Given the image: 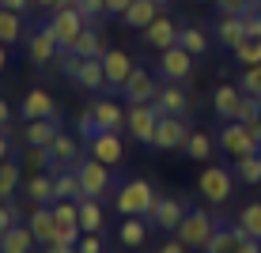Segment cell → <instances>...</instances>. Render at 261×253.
<instances>
[{
  "label": "cell",
  "mask_w": 261,
  "mask_h": 253,
  "mask_svg": "<svg viewBox=\"0 0 261 253\" xmlns=\"http://www.w3.org/2000/svg\"><path fill=\"white\" fill-rule=\"evenodd\" d=\"M186 212H190V204H186L182 196H159L155 208H151V215H148V223L159 227V231H167V234H174L178 223L186 219Z\"/></svg>",
  "instance_id": "5bb4252c"
},
{
  "label": "cell",
  "mask_w": 261,
  "mask_h": 253,
  "mask_svg": "<svg viewBox=\"0 0 261 253\" xmlns=\"http://www.w3.org/2000/svg\"><path fill=\"white\" fill-rule=\"evenodd\" d=\"M231 57H235L242 68H254V65H261V42H257V38H242L239 46L231 49Z\"/></svg>",
  "instance_id": "f35d334b"
},
{
  "label": "cell",
  "mask_w": 261,
  "mask_h": 253,
  "mask_svg": "<svg viewBox=\"0 0 261 253\" xmlns=\"http://www.w3.org/2000/svg\"><path fill=\"white\" fill-rule=\"evenodd\" d=\"M231 170H235V182L261 185V151H254V155H246V159H235V162H231Z\"/></svg>",
  "instance_id": "d590c367"
},
{
  "label": "cell",
  "mask_w": 261,
  "mask_h": 253,
  "mask_svg": "<svg viewBox=\"0 0 261 253\" xmlns=\"http://www.w3.org/2000/svg\"><path fill=\"white\" fill-rule=\"evenodd\" d=\"M246 129H250V136H254V144H257V151H261V117H257V121H250Z\"/></svg>",
  "instance_id": "680465c9"
},
{
  "label": "cell",
  "mask_w": 261,
  "mask_h": 253,
  "mask_svg": "<svg viewBox=\"0 0 261 253\" xmlns=\"http://www.w3.org/2000/svg\"><path fill=\"white\" fill-rule=\"evenodd\" d=\"M197 4H212V0H197Z\"/></svg>",
  "instance_id": "94428289"
},
{
  "label": "cell",
  "mask_w": 261,
  "mask_h": 253,
  "mask_svg": "<svg viewBox=\"0 0 261 253\" xmlns=\"http://www.w3.org/2000/svg\"><path fill=\"white\" fill-rule=\"evenodd\" d=\"M53 114H57V106H53L49 91L31 87V91L23 95V102H19V117H23V121H42V117H53Z\"/></svg>",
  "instance_id": "d6986e66"
},
{
  "label": "cell",
  "mask_w": 261,
  "mask_h": 253,
  "mask_svg": "<svg viewBox=\"0 0 261 253\" xmlns=\"http://www.w3.org/2000/svg\"><path fill=\"white\" fill-rule=\"evenodd\" d=\"M27 227L34 231L38 246H49V242H57V219H53V204H38V208L31 212V219H27Z\"/></svg>",
  "instance_id": "7402d4cb"
},
{
  "label": "cell",
  "mask_w": 261,
  "mask_h": 253,
  "mask_svg": "<svg viewBox=\"0 0 261 253\" xmlns=\"http://www.w3.org/2000/svg\"><path fill=\"white\" fill-rule=\"evenodd\" d=\"M8 125H12V106L8 98H0V132H8Z\"/></svg>",
  "instance_id": "f907efd6"
},
{
  "label": "cell",
  "mask_w": 261,
  "mask_h": 253,
  "mask_svg": "<svg viewBox=\"0 0 261 253\" xmlns=\"http://www.w3.org/2000/svg\"><path fill=\"white\" fill-rule=\"evenodd\" d=\"M72 53H76V57H102V53H106V38H102V31L87 23L84 31H80V38H76V46H72Z\"/></svg>",
  "instance_id": "4dcf8cb0"
},
{
  "label": "cell",
  "mask_w": 261,
  "mask_h": 253,
  "mask_svg": "<svg viewBox=\"0 0 261 253\" xmlns=\"http://www.w3.org/2000/svg\"><path fill=\"white\" fill-rule=\"evenodd\" d=\"M190 125H186V117H170V114H159V125H155V140H151V148L155 151H182L186 140H190Z\"/></svg>",
  "instance_id": "ba28073f"
},
{
  "label": "cell",
  "mask_w": 261,
  "mask_h": 253,
  "mask_svg": "<svg viewBox=\"0 0 261 253\" xmlns=\"http://www.w3.org/2000/svg\"><path fill=\"white\" fill-rule=\"evenodd\" d=\"M159 193L151 189L148 178H114V212L121 215H144L148 219L151 208H155Z\"/></svg>",
  "instance_id": "6da1fadb"
},
{
  "label": "cell",
  "mask_w": 261,
  "mask_h": 253,
  "mask_svg": "<svg viewBox=\"0 0 261 253\" xmlns=\"http://www.w3.org/2000/svg\"><path fill=\"white\" fill-rule=\"evenodd\" d=\"M155 125H159V110H155V102L129 106V110H125V132H129L133 140L148 144V148H151V140H155Z\"/></svg>",
  "instance_id": "9c48e42d"
},
{
  "label": "cell",
  "mask_w": 261,
  "mask_h": 253,
  "mask_svg": "<svg viewBox=\"0 0 261 253\" xmlns=\"http://www.w3.org/2000/svg\"><path fill=\"white\" fill-rule=\"evenodd\" d=\"M129 4H133V0H106V15H121Z\"/></svg>",
  "instance_id": "9f6ffc18"
},
{
  "label": "cell",
  "mask_w": 261,
  "mask_h": 253,
  "mask_svg": "<svg viewBox=\"0 0 261 253\" xmlns=\"http://www.w3.org/2000/svg\"><path fill=\"white\" fill-rule=\"evenodd\" d=\"M42 253H80V249L68 246V242H49V246H42Z\"/></svg>",
  "instance_id": "f5cc1de1"
},
{
  "label": "cell",
  "mask_w": 261,
  "mask_h": 253,
  "mask_svg": "<svg viewBox=\"0 0 261 253\" xmlns=\"http://www.w3.org/2000/svg\"><path fill=\"white\" fill-rule=\"evenodd\" d=\"M68 79H72V83H76V87H84V91H102V87H106L102 57H80Z\"/></svg>",
  "instance_id": "9a60e30c"
},
{
  "label": "cell",
  "mask_w": 261,
  "mask_h": 253,
  "mask_svg": "<svg viewBox=\"0 0 261 253\" xmlns=\"http://www.w3.org/2000/svg\"><path fill=\"white\" fill-rule=\"evenodd\" d=\"M148 227H151V223L144 219V215H125L121 227H118L121 246H125V249H140L144 242H148Z\"/></svg>",
  "instance_id": "83f0119b"
},
{
  "label": "cell",
  "mask_w": 261,
  "mask_h": 253,
  "mask_svg": "<svg viewBox=\"0 0 261 253\" xmlns=\"http://www.w3.org/2000/svg\"><path fill=\"white\" fill-rule=\"evenodd\" d=\"M239 87H242V95H254V98H261V65H254V68H242Z\"/></svg>",
  "instance_id": "7bdbcfd3"
},
{
  "label": "cell",
  "mask_w": 261,
  "mask_h": 253,
  "mask_svg": "<svg viewBox=\"0 0 261 253\" xmlns=\"http://www.w3.org/2000/svg\"><path fill=\"white\" fill-rule=\"evenodd\" d=\"M87 155H95L98 162H106V166H118V162L125 159V140L121 132H110V129H98L91 140H87Z\"/></svg>",
  "instance_id": "4fadbf2b"
},
{
  "label": "cell",
  "mask_w": 261,
  "mask_h": 253,
  "mask_svg": "<svg viewBox=\"0 0 261 253\" xmlns=\"http://www.w3.org/2000/svg\"><path fill=\"white\" fill-rule=\"evenodd\" d=\"M178 34H182V23L178 19H170V15H159V19H151L148 26L140 31V42L148 49H170V46H178Z\"/></svg>",
  "instance_id": "7c38bea8"
},
{
  "label": "cell",
  "mask_w": 261,
  "mask_h": 253,
  "mask_svg": "<svg viewBox=\"0 0 261 253\" xmlns=\"http://www.w3.org/2000/svg\"><path fill=\"white\" fill-rule=\"evenodd\" d=\"M239 102H242V87L239 83H220V87H216V95H212V110H216L220 121H235Z\"/></svg>",
  "instance_id": "603a6c76"
},
{
  "label": "cell",
  "mask_w": 261,
  "mask_h": 253,
  "mask_svg": "<svg viewBox=\"0 0 261 253\" xmlns=\"http://www.w3.org/2000/svg\"><path fill=\"white\" fill-rule=\"evenodd\" d=\"M257 8H261V0H257Z\"/></svg>",
  "instance_id": "be15d7a7"
},
{
  "label": "cell",
  "mask_w": 261,
  "mask_h": 253,
  "mask_svg": "<svg viewBox=\"0 0 261 253\" xmlns=\"http://www.w3.org/2000/svg\"><path fill=\"white\" fill-rule=\"evenodd\" d=\"M72 8H76L80 15H84V23H98L106 15V0H72Z\"/></svg>",
  "instance_id": "60d3db41"
},
{
  "label": "cell",
  "mask_w": 261,
  "mask_h": 253,
  "mask_svg": "<svg viewBox=\"0 0 261 253\" xmlns=\"http://www.w3.org/2000/svg\"><path fill=\"white\" fill-rule=\"evenodd\" d=\"M19 219H23L19 204H15V201H0V234H8Z\"/></svg>",
  "instance_id": "f6af8a7d"
},
{
  "label": "cell",
  "mask_w": 261,
  "mask_h": 253,
  "mask_svg": "<svg viewBox=\"0 0 261 253\" xmlns=\"http://www.w3.org/2000/svg\"><path fill=\"white\" fill-rule=\"evenodd\" d=\"M216 15H246L257 8V0H212Z\"/></svg>",
  "instance_id": "b9f144b4"
},
{
  "label": "cell",
  "mask_w": 261,
  "mask_h": 253,
  "mask_svg": "<svg viewBox=\"0 0 261 253\" xmlns=\"http://www.w3.org/2000/svg\"><path fill=\"white\" fill-rule=\"evenodd\" d=\"M155 253H190V246H182L178 238H170V242H163V246H159Z\"/></svg>",
  "instance_id": "816d5d0a"
},
{
  "label": "cell",
  "mask_w": 261,
  "mask_h": 253,
  "mask_svg": "<svg viewBox=\"0 0 261 253\" xmlns=\"http://www.w3.org/2000/svg\"><path fill=\"white\" fill-rule=\"evenodd\" d=\"M19 174H23V162L15 155L0 162V201H15V193H19Z\"/></svg>",
  "instance_id": "d6a6232c"
},
{
  "label": "cell",
  "mask_w": 261,
  "mask_h": 253,
  "mask_svg": "<svg viewBox=\"0 0 261 253\" xmlns=\"http://www.w3.org/2000/svg\"><path fill=\"white\" fill-rule=\"evenodd\" d=\"M38 249V238L27 223H15L8 234H0V253H34Z\"/></svg>",
  "instance_id": "d4e9b609"
},
{
  "label": "cell",
  "mask_w": 261,
  "mask_h": 253,
  "mask_svg": "<svg viewBox=\"0 0 261 253\" xmlns=\"http://www.w3.org/2000/svg\"><path fill=\"white\" fill-rule=\"evenodd\" d=\"M34 0H0V8H8V12H19V15H27V8H31Z\"/></svg>",
  "instance_id": "681fc988"
},
{
  "label": "cell",
  "mask_w": 261,
  "mask_h": 253,
  "mask_svg": "<svg viewBox=\"0 0 261 253\" xmlns=\"http://www.w3.org/2000/svg\"><path fill=\"white\" fill-rule=\"evenodd\" d=\"M4 68H8V46L0 42V72H4Z\"/></svg>",
  "instance_id": "91938a15"
},
{
  "label": "cell",
  "mask_w": 261,
  "mask_h": 253,
  "mask_svg": "<svg viewBox=\"0 0 261 253\" xmlns=\"http://www.w3.org/2000/svg\"><path fill=\"white\" fill-rule=\"evenodd\" d=\"M159 79L163 83H186L193 79V53H186L182 46H170L159 53Z\"/></svg>",
  "instance_id": "8fae6325"
},
{
  "label": "cell",
  "mask_w": 261,
  "mask_h": 253,
  "mask_svg": "<svg viewBox=\"0 0 261 253\" xmlns=\"http://www.w3.org/2000/svg\"><path fill=\"white\" fill-rule=\"evenodd\" d=\"M76 174H80V189H84V196H91V201H102V196L114 193V174L106 162H98L95 155H84L76 162Z\"/></svg>",
  "instance_id": "3957f363"
},
{
  "label": "cell",
  "mask_w": 261,
  "mask_h": 253,
  "mask_svg": "<svg viewBox=\"0 0 261 253\" xmlns=\"http://www.w3.org/2000/svg\"><path fill=\"white\" fill-rule=\"evenodd\" d=\"M257 117H261V98H254V95H242V102H239V114H235V121L250 125V121H257Z\"/></svg>",
  "instance_id": "ee69618b"
},
{
  "label": "cell",
  "mask_w": 261,
  "mask_h": 253,
  "mask_svg": "<svg viewBox=\"0 0 261 253\" xmlns=\"http://www.w3.org/2000/svg\"><path fill=\"white\" fill-rule=\"evenodd\" d=\"M242 19H246V38H257V42H261V8L246 12Z\"/></svg>",
  "instance_id": "bcb514c9"
},
{
  "label": "cell",
  "mask_w": 261,
  "mask_h": 253,
  "mask_svg": "<svg viewBox=\"0 0 261 253\" xmlns=\"http://www.w3.org/2000/svg\"><path fill=\"white\" fill-rule=\"evenodd\" d=\"M133 68L137 65H133V57L125 49H106L102 53V72H106V87H110V91H118L125 79H129Z\"/></svg>",
  "instance_id": "e0dca14e"
},
{
  "label": "cell",
  "mask_w": 261,
  "mask_h": 253,
  "mask_svg": "<svg viewBox=\"0 0 261 253\" xmlns=\"http://www.w3.org/2000/svg\"><path fill=\"white\" fill-rule=\"evenodd\" d=\"M235 170L231 166H204L201 178H197V193H201L204 204H227L231 193H235Z\"/></svg>",
  "instance_id": "7a4b0ae2"
},
{
  "label": "cell",
  "mask_w": 261,
  "mask_h": 253,
  "mask_svg": "<svg viewBox=\"0 0 261 253\" xmlns=\"http://www.w3.org/2000/svg\"><path fill=\"white\" fill-rule=\"evenodd\" d=\"M49 31H53V38H57V46H61V53H72V46H76V38H80V31H84V15L76 12L72 4H65V8H57V12H49Z\"/></svg>",
  "instance_id": "5b68a950"
},
{
  "label": "cell",
  "mask_w": 261,
  "mask_h": 253,
  "mask_svg": "<svg viewBox=\"0 0 261 253\" xmlns=\"http://www.w3.org/2000/svg\"><path fill=\"white\" fill-rule=\"evenodd\" d=\"M27 57H31L34 68H46L49 61L61 57V46H57V38H53L49 23H38L31 34H27Z\"/></svg>",
  "instance_id": "30bf717a"
},
{
  "label": "cell",
  "mask_w": 261,
  "mask_h": 253,
  "mask_svg": "<svg viewBox=\"0 0 261 253\" xmlns=\"http://www.w3.org/2000/svg\"><path fill=\"white\" fill-rule=\"evenodd\" d=\"M12 159V140H8V132H0V162Z\"/></svg>",
  "instance_id": "6f0895ef"
},
{
  "label": "cell",
  "mask_w": 261,
  "mask_h": 253,
  "mask_svg": "<svg viewBox=\"0 0 261 253\" xmlns=\"http://www.w3.org/2000/svg\"><path fill=\"white\" fill-rule=\"evenodd\" d=\"M65 4H72V0H34V8H42V12H57Z\"/></svg>",
  "instance_id": "11a10c76"
},
{
  "label": "cell",
  "mask_w": 261,
  "mask_h": 253,
  "mask_svg": "<svg viewBox=\"0 0 261 253\" xmlns=\"http://www.w3.org/2000/svg\"><path fill=\"white\" fill-rule=\"evenodd\" d=\"M95 132H98V125H95V114H91V110H87V114H80V136H84V144L91 140Z\"/></svg>",
  "instance_id": "c3c4849f"
},
{
  "label": "cell",
  "mask_w": 261,
  "mask_h": 253,
  "mask_svg": "<svg viewBox=\"0 0 261 253\" xmlns=\"http://www.w3.org/2000/svg\"><path fill=\"white\" fill-rule=\"evenodd\" d=\"M242 38H246V19H242V15H220V23H216V42H220L223 49H235Z\"/></svg>",
  "instance_id": "f1b7e54d"
},
{
  "label": "cell",
  "mask_w": 261,
  "mask_h": 253,
  "mask_svg": "<svg viewBox=\"0 0 261 253\" xmlns=\"http://www.w3.org/2000/svg\"><path fill=\"white\" fill-rule=\"evenodd\" d=\"M91 114H95L98 129H110V132H121L125 129V110L114 102V98H98V102L91 106Z\"/></svg>",
  "instance_id": "4316f807"
},
{
  "label": "cell",
  "mask_w": 261,
  "mask_h": 253,
  "mask_svg": "<svg viewBox=\"0 0 261 253\" xmlns=\"http://www.w3.org/2000/svg\"><path fill=\"white\" fill-rule=\"evenodd\" d=\"M61 132V121L57 114L53 117H42V121H27V132H23V148H49Z\"/></svg>",
  "instance_id": "ffe728a7"
},
{
  "label": "cell",
  "mask_w": 261,
  "mask_h": 253,
  "mask_svg": "<svg viewBox=\"0 0 261 253\" xmlns=\"http://www.w3.org/2000/svg\"><path fill=\"white\" fill-rule=\"evenodd\" d=\"M159 4H170V0H159Z\"/></svg>",
  "instance_id": "6125c7cd"
},
{
  "label": "cell",
  "mask_w": 261,
  "mask_h": 253,
  "mask_svg": "<svg viewBox=\"0 0 261 253\" xmlns=\"http://www.w3.org/2000/svg\"><path fill=\"white\" fill-rule=\"evenodd\" d=\"M118 95L125 98L129 106H144V102H155V95H159V79L151 76L144 65H137L129 72V79L118 87Z\"/></svg>",
  "instance_id": "52a82bcc"
},
{
  "label": "cell",
  "mask_w": 261,
  "mask_h": 253,
  "mask_svg": "<svg viewBox=\"0 0 261 253\" xmlns=\"http://www.w3.org/2000/svg\"><path fill=\"white\" fill-rule=\"evenodd\" d=\"M235 253H261V238H242Z\"/></svg>",
  "instance_id": "db71d44e"
},
{
  "label": "cell",
  "mask_w": 261,
  "mask_h": 253,
  "mask_svg": "<svg viewBox=\"0 0 261 253\" xmlns=\"http://www.w3.org/2000/svg\"><path fill=\"white\" fill-rule=\"evenodd\" d=\"M212 151H216V140H212L204 129H193L190 140H186V148H182V155L190 159V162H208Z\"/></svg>",
  "instance_id": "1f68e13d"
},
{
  "label": "cell",
  "mask_w": 261,
  "mask_h": 253,
  "mask_svg": "<svg viewBox=\"0 0 261 253\" xmlns=\"http://www.w3.org/2000/svg\"><path fill=\"white\" fill-rule=\"evenodd\" d=\"M23 193H27V201H31L34 208H38V204H53V201H57V193H53V174H49V170H46V174H27Z\"/></svg>",
  "instance_id": "484cf974"
},
{
  "label": "cell",
  "mask_w": 261,
  "mask_h": 253,
  "mask_svg": "<svg viewBox=\"0 0 261 253\" xmlns=\"http://www.w3.org/2000/svg\"><path fill=\"white\" fill-rule=\"evenodd\" d=\"M27 38V23L19 12H8V8H0V42L4 46H15V42Z\"/></svg>",
  "instance_id": "836d02e7"
},
{
  "label": "cell",
  "mask_w": 261,
  "mask_h": 253,
  "mask_svg": "<svg viewBox=\"0 0 261 253\" xmlns=\"http://www.w3.org/2000/svg\"><path fill=\"white\" fill-rule=\"evenodd\" d=\"M80 253H102V234H84V238L76 242Z\"/></svg>",
  "instance_id": "7dc6e473"
},
{
  "label": "cell",
  "mask_w": 261,
  "mask_h": 253,
  "mask_svg": "<svg viewBox=\"0 0 261 253\" xmlns=\"http://www.w3.org/2000/svg\"><path fill=\"white\" fill-rule=\"evenodd\" d=\"M80 159H84V155H80V140H72L68 132H57V140L49 144V162H53V170H72Z\"/></svg>",
  "instance_id": "44dd1931"
},
{
  "label": "cell",
  "mask_w": 261,
  "mask_h": 253,
  "mask_svg": "<svg viewBox=\"0 0 261 253\" xmlns=\"http://www.w3.org/2000/svg\"><path fill=\"white\" fill-rule=\"evenodd\" d=\"M178 46H182L186 53H193V57H204V53H208V34H204L201 26H182Z\"/></svg>",
  "instance_id": "8d00e7d4"
},
{
  "label": "cell",
  "mask_w": 261,
  "mask_h": 253,
  "mask_svg": "<svg viewBox=\"0 0 261 253\" xmlns=\"http://www.w3.org/2000/svg\"><path fill=\"white\" fill-rule=\"evenodd\" d=\"M80 231L84 234H98L106 223V212H102V201H91V196H80Z\"/></svg>",
  "instance_id": "f546056e"
},
{
  "label": "cell",
  "mask_w": 261,
  "mask_h": 253,
  "mask_svg": "<svg viewBox=\"0 0 261 253\" xmlns=\"http://www.w3.org/2000/svg\"><path fill=\"white\" fill-rule=\"evenodd\" d=\"M242 238H250L242 223H216V231H212V238H208V246H204V253H235Z\"/></svg>",
  "instance_id": "ac0fdd59"
},
{
  "label": "cell",
  "mask_w": 261,
  "mask_h": 253,
  "mask_svg": "<svg viewBox=\"0 0 261 253\" xmlns=\"http://www.w3.org/2000/svg\"><path fill=\"white\" fill-rule=\"evenodd\" d=\"M23 174H46V170H53L49 162V148H23Z\"/></svg>",
  "instance_id": "74e56055"
},
{
  "label": "cell",
  "mask_w": 261,
  "mask_h": 253,
  "mask_svg": "<svg viewBox=\"0 0 261 253\" xmlns=\"http://www.w3.org/2000/svg\"><path fill=\"white\" fill-rule=\"evenodd\" d=\"M53 193H57V201H80V196H84L76 166H72V170H57V174H53Z\"/></svg>",
  "instance_id": "e575fe53"
},
{
  "label": "cell",
  "mask_w": 261,
  "mask_h": 253,
  "mask_svg": "<svg viewBox=\"0 0 261 253\" xmlns=\"http://www.w3.org/2000/svg\"><path fill=\"white\" fill-rule=\"evenodd\" d=\"M216 144H220V151H223L231 162H235V159H246V155H254V151H257L254 136H250V129H246L242 121H223Z\"/></svg>",
  "instance_id": "8992f818"
},
{
  "label": "cell",
  "mask_w": 261,
  "mask_h": 253,
  "mask_svg": "<svg viewBox=\"0 0 261 253\" xmlns=\"http://www.w3.org/2000/svg\"><path fill=\"white\" fill-rule=\"evenodd\" d=\"M212 231H216V219L204 208H190L186 212V219L178 223V231H174V238L182 242V246H190V249H201L208 246V238H212Z\"/></svg>",
  "instance_id": "277c9868"
},
{
  "label": "cell",
  "mask_w": 261,
  "mask_h": 253,
  "mask_svg": "<svg viewBox=\"0 0 261 253\" xmlns=\"http://www.w3.org/2000/svg\"><path fill=\"white\" fill-rule=\"evenodd\" d=\"M239 223L246 227L250 238H261V201H250V204H242V212H239Z\"/></svg>",
  "instance_id": "ab89813d"
},
{
  "label": "cell",
  "mask_w": 261,
  "mask_h": 253,
  "mask_svg": "<svg viewBox=\"0 0 261 253\" xmlns=\"http://www.w3.org/2000/svg\"><path fill=\"white\" fill-rule=\"evenodd\" d=\"M155 110L170 114V117H190V95H186V87L182 83H159Z\"/></svg>",
  "instance_id": "2e32d148"
},
{
  "label": "cell",
  "mask_w": 261,
  "mask_h": 253,
  "mask_svg": "<svg viewBox=\"0 0 261 253\" xmlns=\"http://www.w3.org/2000/svg\"><path fill=\"white\" fill-rule=\"evenodd\" d=\"M159 8H163L159 0H133V4L118 15V19H121L125 26H133V31H144L151 19H159Z\"/></svg>",
  "instance_id": "cb8c5ba5"
}]
</instances>
